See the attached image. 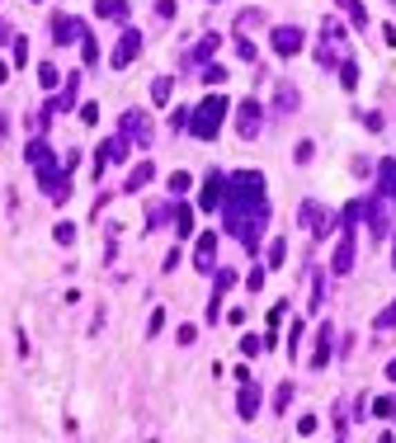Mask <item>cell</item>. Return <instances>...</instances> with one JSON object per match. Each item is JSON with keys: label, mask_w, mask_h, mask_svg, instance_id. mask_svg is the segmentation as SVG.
I'll return each mask as SVG.
<instances>
[{"label": "cell", "mask_w": 396, "mask_h": 443, "mask_svg": "<svg viewBox=\"0 0 396 443\" xmlns=\"http://www.w3.org/2000/svg\"><path fill=\"white\" fill-rule=\"evenodd\" d=\"M212 260H217V236H198V241H194V269H203V274H208L212 269Z\"/></svg>", "instance_id": "4fadbf2b"}, {"label": "cell", "mask_w": 396, "mask_h": 443, "mask_svg": "<svg viewBox=\"0 0 396 443\" xmlns=\"http://www.w3.org/2000/svg\"><path fill=\"white\" fill-rule=\"evenodd\" d=\"M175 232L194 236V212H189V208H175Z\"/></svg>", "instance_id": "83f0119b"}, {"label": "cell", "mask_w": 396, "mask_h": 443, "mask_svg": "<svg viewBox=\"0 0 396 443\" xmlns=\"http://www.w3.org/2000/svg\"><path fill=\"white\" fill-rule=\"evenodd\" d=\"M260 123H264L260 100H241V104H236V132L250 142V137H260Z\"/></svg>", "instance_id": "5b68a950"}, {"label": "cell", "mask_w": 396, "mask_h": 443, "mask_svg": "<svg viewBox=\"0 0 396 443\" xmlns=\"http://www.w3.org/2000/svg\"><path fill=\"white\" fill-rule=\"evenodd\" d=\"M269 43H274V53H279V57H297V53H302V28H292V24L274 28Z\"/></svg>", "instance_id": "ba28073f"}, {"label": "cell", "mask_w": 396, "mask_h": 443, "mask_svg": "<svg viewBox=\"0 0 396 443\" xmlns=\"http://www.w3.org/2000/svg\"><path fill=\"white\" fill-rule=\"evenodd\" d=\"M118 142H128V147H151V118H147L142 109H128L123 123H118Z\"/></svg>", "instance_id": "277c9868"}, {"label": "cell", "mask_w": 396, "mask_h": 443, "mask_svg": "<svg viewBox=\"0 0 396 443\" xmlns=\"http://www.w3.org/2000/svg\"><path fill=\"white\" fill-rule=\"evenodd\" d=\"M156 15H160V19H170V15H175V0H156Z\"/></svg>", "instance_id": "74e56055"}, {"label": "cell", "mask_w": 396, "mask_h": 443, "mask_svg": "<svg viewBox=\"0 0 396 443\" xmlns=\"http://www.w3.org/2000/svg\"><path fill=\"white\" fill-rule=\"evenodd\" d=\"M227 100L222 95H208V100H198L194 104V113H189V132L198 137V142H212L217 132H222V123H227Z\"/></svg>", "instance_id": "3957f363"}, {"label": "cell", "mask_w": 396, "mask_h": 443, "mask_svg": "<svg viewBox=\"0 0 396 443\" xmlns=\"http://www.w3.org/2000/svg\"><path fill=\"white\" fill-rule=\"evenodd\" d=\"M340 10L349 15V19H354V24H368V10H364L359 0H340Z\"/></svg>", "instance_id": "484cf974"}, {"label": "cell", "mask_w": 396, "mask_h": 443, "mask_svg": "<svg viewBox=\"0 0 396 443\" xmlns=\"http://www.w3.org/2000/svg\"><path fill=\"white\" fill-rule=\"evenodd\" d=\"M212 53H217V38H198V43H194V53H189V62H198V66H208L212 62Z\"/></svg>", "instance_id": "44dd1931"}, {"label": "cell", "mask_w": 396, "mask_h": 443, "mask_svg": "<svg viewBox=\"0 0 396 443\" xmlns=\"http://www.w3.org/2000/svg\"><path fill=\"white\" fill-rule=\"evenodd\" d=\"M5 38H10V24H0V43H5Z\"/></svg>", "instance_id": "60d3db41"}, {"label": "cell", "mask_w": 396, "mask_h": 443, "mask_svg": "<svg viewBox=\"0 0 396 443\" xmlns=\"http://www.w3.org/2000/svg\"><path fill=\"white\" fill-rule=\"evenodd\" d=\"M387 377H392V382H396V359H392V364H387Z\"/></svg>", "instance_id": "ab89813d"}, {"label": "cell", "mask_w": 396, "mask_h": 443, "mask_svg": "<svg viewBox=\"0 0 396 443\" xmlns=\"http://www.w3.org/2000/svg\"><path fill=\"white\" fill-rule=\"evenodd\" d=\"M222 194H227V180H222V175H217V170H212L208 180H203V194H198V208H222Z\"/></svg>", "instance_id": "7c38bea8"}, {"label": "cell", "mask_w": 396, "mask_h": 443, "mask_svg": "<svg viewBox=\"0 0 396 443\" xmlns=\"http://www.w3.org/2000/svg\"><path fill=\"white\" fill-rule=\"evenodd\" d=\"M222 217H227V232L236 236L245 250H255V245H260L264 222H269V189H264L260 170H236V175L227 180Z\"/></svg>", "instance_id": "6da1fadb"}, {"label": "cell", "mask_w": 396, "mask_h": 443, "mask_svg": "<svg viewBox=\"0 0 396 443\" xmlns=\"http://www.w3.org/2000/svg\"><path fill=\"white\" fill-rule=\"evenodd\" d=\"M5 80H10V66H5V62H0V85H5Z\"/></svg>", "instance_id": "f35d334b"}, {"label": "cell", "mask_w": 396, "mask_h": 443, "mask_svg": "<svg viewBox=\"0 0 396 443\" xmlns=\"http://www.w3.org/2000/svg\"><path fill=\"white\" fill-rule=\"evenodd\" d=\"M373 326H377V330H387V326H396V302L387 307V312H377V321H373Z\"/></svg>", "instance_id": "836d02e7"}, {"label": "cell", "mask_w": 396, "mask_h": 443, "mask_svg": "<svg viewBox=\"0 0 396 443\" xmlns=\"http://www.w3.org/2000/svg\"><path fill=\"white\" fill-rule=\"evenodd\" d=\"M368 227H373V236H377V241H387V236L396 232L392 227V217H387V198H382V194H377V198H368Z\"/></svg>", "instance_id": "52a82bcc"}, {"label": "cell", "mask_w": 396, "mask_h": 443, "mask_svg": "<svg viewBox=\"0 0 396 443\" xmlns=\"http://www.w3.org/2000/svg\"><path fill=\"white\" fill-rule=\"evenodd\" d=\"M189 170H175V175H170V194H189Z\"/></svg>", "instance_id": "4dcf8cb0"}, {"label": "cell", "mask_w": 396, "mask_h": 443, "mask_svg": "<svg viewBox=\"0 0 396 443\" xmlns=\"http://www.w3.org/2000/svg\"><path fill=\"white\" fill-rule=\"evenodd\" d=\"M373 415L392 420V415H396V401H392V396H382V401H373Z\"/></svg>", "instance_id": "1f68e13d"}, {"label": "cell", "mask_w": 396, "mask_h": 443, "mask_svg": "<svg viewBox=\"0 0 396 443\" xmlns=\"http://www.w3.org/2000/svg\"><path fill=\"white\" fill-rule=\"evenodd\" d=\"M80 62H85V66H95V62H100V43H95L90 33L80 38Z\"/></svg>", "instance_id": "cb8c5ba5"}, {"label": "cell", "mask_w": 396, "mask_h": 443, "mask_svg": "<svg viewBox=\"0 0 396 443\" xmlns=\"http://www.w3.org/2000/svg\"><path fill=\"white\" fill-rule=\"evenodd\" d=\"M297 222H302V232H307V236H326V232H330V217H326L321 203H302Z\"/></svg>", "instance_id": "9c48e42d"}, {"label": "cell", "mask_w": 396, "mask_h": 443, "mask_svg": "<svg viewBox=\"0 0 396 443\" xmlns=\"http://www.w3.org/2000/svg\"><path fill=\"white\" fill-rule=\"evenodd\" d=\"M203 80H208V85H222V80H227V66L208 62V66H203Z\"/></svg>", "instance_id": "f546056e"}, {"label": "cell", "mask_w": 396, "mask_h": 443, "mask_svg": "<svg viewBox=\"0 0 396 443\" xmlns=\"http://www.w3.org/2000/svg\"><path fill=\"white\" fill-rule=\"evenodd\" d=\"M95 10H100L104 19H128V0H100Z\"/></svg>", "instance_id": "7402d4cb"}, {"label": "cell", "mask_w": 396, "mask_h": 443, "mask_svg": "<svg viewBox=\"0 0 396 443\" xmlns=\"http://www.w3.org/2000/svg\"><path fill=\"white\" fill-rule=\"evenodd\" d=\"M28 160L38 165V184H43V194H48L53 203H66V194H71V170H66V165L57 170L53 147H48V142H28Z\"/></svg>", "instance_id": "7a4b0ae2"}, {"label": "cell", "mask_w": 396, "mask_h": 443, "mask_svg": "<svg viewBox=\"0 0 396 443\" xmlns=\"http://www.w3.org/2000/svg\"><path fill=\"white\" fill-rule=\"evenodd\" d=\"M354 269V227H344L340 245H335V260H330V274H349Z\"/></svg>", "instance_id": "8fae6325"}, {"label": "cell", "mask_w": 396, "mask_h": 443, "mask_svg": "<svg viewBox=\"0 0 396 443\" xmlns=\"http://www.w3.org/2000/svg\"><path fill=\"white\" fill-rule=\"evenodd\" d=\"M147 184H151V160L132 165V175H128V184H123V189H128V194H137V189H147Z\"/></svg>", "instance_id": "ffe728a7"}, {"label": "cell", "mask_w": 396, "mask_h": 443, "mask_svg": "<svg viewBox=\"0 0 396 443\" xmlns=\"http://www.w3.org/2000/svg\"><path fill=\"white\" fill-rule=\"evenodd\" d=\"M170 90H175V80H170V76L151 80V100H156V104H165V100H170Z\"/></svg>", "instance_id": "d4e9b609"}, {"label": "cell", "mask_w": 396, "mask_h": 443, "mask_svg": "<svg viewBox=\"0 0 396 443\" xmlns=\"http://www.w3.org/2000/svg\"><path fill=\"white\" fill-rule=\"evenodd\" d=\"M137 53H142V33H137V28H123V33H118V48H113V66L123 71Z\"/></svg>", "instance_id": "30bf717a"}, {"label": "cell", "mask_w": 396, "mask_h": 443, "mask_svg": "<svg viewBox=\"0 0 396 443\" xmlns=\"http://www.w3.org/2000/svg\"><path fill=\"white\" fill-rule=\"evenodd\" d=\"M236 283V274L232 269H222L217 274V292H212V302H208V321H217V312H222V297H227V288Z\"/></svg>", "instance_id": "ac0fdd59"}, {"label": "cell", "mask_w": 396, "mask_h": 443, "mask_svg": "<svg viewBox=\"0 0 396 443\" xmlns=\"http://www.w3.org/2000/svg\"><path fill=\"white\" fill-rule=\"evenodd\" d=\"M241 420H255L260 415V387L255 382H241V411H236Z\"/></svg>", "instance_id": "2e32d148"}, {"label": "cell", "mask_w": 396, "mask_h": 443, "mask_svg": "<svg viewBox=\"0 0 396 443\" xmlns=\"http://www.w3.org/2000/svg\"><path fill=\"white\" fill-rule=\"evenodd\" d=\"M57 241H62V245H71V241H76V227H71V222H57Z\"/></svg>", "instance_id": "d6a6232c"}, {"label": "cell", "mask_w": 396, "mask_h": 443, "mask_svg": "<svg viewBox=\"0 0 396 443\" xmlns=\"http://www.w3.org/2000/svg\"><path fill=\"white\" fill-rule=\"evenodd\" d=\"M377 443H396V439H392V434H382V439H377Z\"/></svg>", "instance_id": "b9f144b4"}, {"label": "cell", "mask_w": 396, "mask_h": 443, "mask_svg": "<svg viewBox=\"0 0 396 443\" xmlns=\"http://www.w3.org/2000/svg\"><path fill=\"white\" fill-rule=\"evenodd\" d=\"M288 401H292V387H288V382H283V387L274 391V406H279V411H283V406H288Z\"/></svg>", "instance_id": "d590c367"}, {"label": "cell", "mask_w": 396, "mask_h": 443, "mask_svg": "<svg viewBox=\"0 0 396 443\" xmlns=\"http://www.w3.org/2000/svg\"><path fill=\"white\" fill-rule=\"evenodd\" d=\"M340 38H344V28L335 24V19H326V28H321V48H317V62H321V66H340V57H335Z\"/></svg>", "instance_id": "8992f818"}, {"label": "cell", "mask_w": 396, "mask_h": 443, "mask_svg": "<svg viewBox=\"0 0 396 443\" xmlns=\"http://www.w3.org/2000/svg\"><path fill=\"white\" fill-rule=\"evenodd\" d=\"M80 33H85L80 19H71V15H53V38H57V43H76Z\"/></svg>", "instance_id": "5bb4252c"}, {"label": "cell", "mask_w": 396, "mask_h": 443, "mask_svg": "<svg viewBox=\"0 0 396 443\" xmlns=\"http://www.w3.org/2000/svg\"><path fill=\"white\" fill-rule=\"evenodd\" d=\"M340 85H344V90L359 85V66H354V57H344V62H340Z\"/></svg>", "instance_id": "603a6c76"}, {"label": "cell", "mask_w": 396, "mask_h": 443, "mask_svg": "<svg viewBox=\"0 0 396 443\" xmlns=\"http://www.w3.org/2000/svg\"><path fill=\"white\" fill-rule=\"evenodd\" d=\"M283 255H288V245H283V241L274 236V245H269V255H264V264H269V269H279V264H283Z\"/></svg>", "instance_id": "4316f807"}, {"label": "cell", "mask_w": 396, "mask_h": 443, "mask_svg": "<svg viewBox=\"0 0 396 443\" xmlns=\"http://www.w3.org/2000/svg\"><path fill=\"white\" fill-rule=\"evenodd\" d=\"M38 85H43V90H53V85H57V66H53V62L38 66Z\"/></svg>", "instance_id": "f1b7e54d"}, {"label": "cell", "mask_w": 396, "mask_h": 443, "mask_svg": "<svg viewBox=\"0 0 396 443\" xmlns=\"http://www.w3.org/2000/svg\"><path fill=\"white\" fill-rule=\"evenodd\" d=\"M297 104H302V95H297L288 80H283V85L274 90V109H279V113H297Z\"/></svg>", "instance_id": "d6986e66"}, {"label": "cell", "mask_w": 396, "mask_h": 443, "mask_svg": "<svg viewBox=\"0 0 396 443\" xmlns=\"http://www.w3.org/2000/svg\"><path fill=\"white\" fill-rule=\"evenodd\" d=\"M377 194L396 203V160H392V156H387L382 165H377Z\"/></svg>", "instance_id": "9a60e30c"}, {"label": "cell", "mask_w": 396, "mask_h": 443, "mask_svg": "<svg viewBox=\"0 0 396 443\" xmlns=\"http://www.w3.org/2000/svg\"><path fill=\"white\" fill-rule=\"evenodd\" d=\"M330 339H335V330H330V326H321V330H317V349H312V368L330 364Z\"/></svg>", "instance_id": "e0dca14e"}, {"label": "cell", "mask_w": 396, "mask_h": 443, "mask_svg": "<svg viewBox=\"0 0 396 443\" xmlns=\"http://www.w3.org/2000/svg\"><path fill=\"white\" fill-rule=\"evenodd\" d=\"M80 118H85V128H95V123H100V104H85V109H80Z\"/></svg>", "instance_id": "e575fe53"}, {"label": "cell", "mask_w": 396, "mask_h": 443, "mask_svg": "<svg viewBox=\"0 0 396 443\" xmlns=\"http://www.w3.org/2000/svg\"><path fill=\"white\" fill-rule=\"evenodd\" d=\"M71 104H76V76L66 80V95H62V109H71Z\"/></svg>", "instance_id": "8d00e7d4"}]
</instances>
